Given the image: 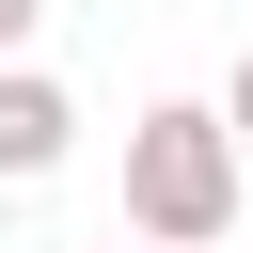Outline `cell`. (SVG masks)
<instances>
[{
	"mask_svg": "<svg viewBox=\"0 0 253 253\" xmlns=\"http://www.w3.org/2000/svg\"><path fill=\"white\" fill-rule=\"evenodd\" d=\"M206 111H221V126H237V158H253V47H237V79H221Z\"/></svg>",
	"mask_w": 253,
	"mask_h": 253,
	"instance_id": "3957f363",
	"label": "cell"
},
{
	"mask_svg": "<svg viewBox=\"0 0 253 253\" xmlns=\"http://www.w3.org/2000/svg\"><path fill=\"white\" fill-rule=\"evenodd\" d=\"M63 142H79V95L16 47L0 63V190H32V174H63Z\"/></svg>",
	"mask_w": 253,
	"mask_h": 253,
	"instance_id": "7a4b0ae2",
	"label": "cell"
},
{
	"mask_svg": "<svg viewBox=\"0 0 253 253\" xmlns=\"http://www.w3.org/2000/svg\"><path fill=\"white\" fill-rule=\"evenodd\" d=\"M126 237H158V253L237 237V126H221L206 95L126 111Z\"/></svg>",
	"mask_w": 253,
	"mask_h": 253,
	"instance_id": "6da1fadb",
	"label": "cell"
},
{
	"mask_svg": "<svg viewBox=\"0 0 253 253\" xmlns=\"http://www.w3.org/2000/svg\"><path fill=\"white\" fill-rule=\"evenodd\" d=\"M126 253H158V237H126Z\"/></svg>",
	"mask_w": 253,
	"mask_h": 253,
	"instance_id": "5b68a950",
	"label": "cell"
},
{
	"mask_svg": "<svg viewBox=\"0 0 253 253\" xmlns=\"http://www.w3.org/2000/svg\"><path fill=\"white\" fill-rule=\"evenodd\" d=\"M32 16H47V0H0V63H16V47H32Z\"/></svg>",
	"mask_w": 253,
	"mask_h": 253,
	"instance_id": "277c9868",
	"label": "cell"
}]
</instances>
